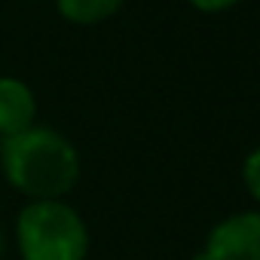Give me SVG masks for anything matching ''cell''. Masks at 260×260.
Instances as JSON below:
<instances>
[{
	"mask_svg": "<svg viewBox=\"0 0 260 260\" xmlns=\"http://www.w3.org/2000/svg\"><path fill=\"white\" fill-rule=\"evenodd\" d=\"M196 260H260V211H242L220 220Z\"/></svg>",
	"mask_w": 260,
	"mask_h": 260,
	"instance_id": "obj_3",
	"label": "cell"
},
{
	"mask_svg": "<svg viewBox=\"0 0 260 260\" xmlns=\"http://www.w3.org/2000/svg\"><path fill=\"white\" fill-rule=\"evenodd\" d=\"M0 166L7 181L37 199H61L80 178V156L74 144L46 125H31L25 132L0 141Z\"/></svg>",
	"mask_w": 260,
	"mask_h": 260,
	"instance_id": "obj_1",
	"label": "cell"
},
{
	"mask_svg": "<svg viewBox=\"0 0 260 260\" xmlns=\"http://www.w3.org/2000/svg\"><path fill=\"white\" fill-rule=\"evenodd\" d=\"M34 116H37V98L28 89V83L16 77H0V141L31 128Z\"/></svg>",
	"mask_w": 260,
	"mask_h": 260,
	"instance_id": "obj_4",
	"label": "cell"
},
{
	"mask_svg": "<svg viewBox=\"0 0 260 260\" xmlns=\"http://www.w3.org/2000/svg\"><path fill=\"white\" fill-rule=\"evenodd\" d=\"M242 175H245V187H248V193L260 202V150H254V153L245 159Z\"/></svg>",
	"mask_w": 260,
	"mask_h": 260,
	"instance_id": "obj_6",
	"label": "cell"
},
{
	"mask_svg": "<svg viewBox=\"0 0 260 260\" xmlns=\"http://www.w3.org/2000/svg\"><path fill=\"white\" fill-rule=\"evenodd\" d=\"M16 245L22 260H86L89 230L74 205L37 199L19 211Z\"/></svg>",
	"mask_w": 260,
	"mask_h": 260,
	"instance_id": "obj_2",
	"label": "cell"
},
{
	"mask_svg": "<svg viewBox=\"0 0 260 260\" xmlns=\"http://www.w3.org/2000/svg\"><path fill=\"white\" fill-rule=\"evenodd\" d=\"M0 254H4V230H0Z\"/></svg>",
	"mask_w": 260,
	"mask_h": 260,
	"instance_id": "obj_8",
	"label": "cell"
},
{
	"mask_svg": "<svg viewBox=\"0 0 260 260\" xmlns=\"http://www.w3.org/2000/svg\"><path fill=\"white\" fill-rule=\"evenodd\" d=\"M61 16L74 25H95V22H104L110 19L119 7L122 0H55Z\"/></svg>",
	"mask_w": 260,
	"mask_h": 260,
	"instance_id": "obj_5",
	"label": "cell"
},
{
	"mask_svg": "<svg viewBox=\"0 0 260 260\" xmlns=\"http://www.w3.org/2000/svg\"><path fill=\"white\" fill-rule=\"evenodd\" d=\"M190 4L202 13H217V10H230L233 4H239V0H190Z\"/></svg>",
	"mask_w": 260,
	"mask_h": 260,
	"instance_id": "obj_7",
	"label": "cell"
}]
</instances>
